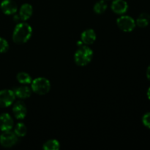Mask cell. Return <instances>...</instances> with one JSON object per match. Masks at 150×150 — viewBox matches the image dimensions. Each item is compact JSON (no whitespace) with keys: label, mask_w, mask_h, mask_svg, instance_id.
I'll use <instances>...</instances> for the list:
<instances>
[{"label":"cell","mask_w":150,"mask_h":150,"mask_svg":"<svg viewBox=\"0 0 150 150\" xmlns=\"http://www.w3.org/2000/svg\"><path fill=\"white\" fill-rule=\"evenodd\" d=\"M32 35V28L26 22H20L15 27L13 32V40L18 45L26 43Z\"/></svg>","instance_id":"1"},{"label":"cell","mask_w":150,"mask_h":150,"mask_svg":"<svg viewBox=\"0 0 150 150\" xmlns=\"http://www.w3.org/2000/svg\"><path fill=\"white\" fill-rule=\"evenodd\" d=\"M93 58V51L88 45H83L79 47L74 55V60L76 64L80 67H83L92 61Z\"/></svg>","instance_id":"2"},{"label":"cell","mask_w":150,"mask_h":150,"mask_svg":"<svg viewBox=\"0 0 150 150\" xmlns=\"http://www.w3.org/2000/svg\"><path fill=\"white\" fill-rule=\"evenodd\" d=\"M32 92L40 95H45L50 92L51 88V83L46 78L38 77L32 80L31 83Z\"/></svg>","instance_id":"3"},{"label":"cell","mask_w":150,"mask_h":150,"mask_svg":"<svg viewBox=\"0 0 150 150\" xmlns=\"http://www.w3.org/2000/svg\"><path fill=\"white\" fill-rule=\"evenodd\" d=\"M119 29L125 32H130L136 28V21L129 16H122L117 20Z\"/></svg>","instance_id":"4"},{"label":"cell","mask_w":150,"mask_h":150,"mask_svg":"<svg viewBox=\"0 0 150 150\" xmlns=\"http://www.w3.org/2000/svg\"><path fill=\"white\" fill-rule=\"evenodd\" d=\"M18 142V136L11 130L3 131L0 135V144L5 148H10L15 146Z\"/></svg>","instance_id":"5"},{"label":"cell","mask_w":150,"mask_h":150,"mask_svg":"<svg viewBox=\"0 0 150 150\" xmlns=\"http://www.w3.org/2000/svg\"><path fill=\"white\" fill-rule=\"evenodd\" d=\"M16 98L13 90L7 89L0 90V108L10 106L14 103Z\"/></svg>","instance_id":"6"},{"label":"cell","mask_w":150,"mask_h":150,"mask_svg":"<svg viewBox=\"0 0 150 150\" xmlns=\"http://www.w3.org/2000/svg\"><path fill=\"white\" fill-rule=\"evenodd\" d=\"M13 113L17 120H22L26 117L27 114V108L23 101H17L13 107Z\"/></svg>","instance_id":"7"},{"label":"cell","mask_w":150,"mask_h":150,"mask_svg":"<svg viewBox=\"0 0 150 150\" xmlns=\"http://www.w3.org/2000/svg\"><path fill=\"white\" fill-rule=\"evenodd\" d=\"M0 8L4 14L10 16L17 13L18 6L13 0H3L0 4Z\"/></svg>","instance_id":"8"},{"label":"cell","mask_w":150,"mask_h":150,"mask_svg":"<svg viewBox=\"0 0 150 150\" xmlns=\"http://www.w3.org/2000/svg\"><path fill=\"white\" fill-rule=\"evenodd\" d=\"M14 126V122L11 116L7 113L0 114V130L1 131L11 130Z\"/></svg>","instance_id":"9"},{"label":"cell","mask_w":150,"mask_h":150,"mask_svg":"<svg viewBox=\"0 0 150 150\" xmlns=\"http://www.w3.org/2000/svg\"><path fill=\"white\" fill-rule=\"evenodd\" d=\"M111 7L114 13L117 15H122L127 11L128 4L125 0H114Z\"/></svg>","instance_id":"10"},{"label":"cell","mask_w":150,"mask_h":150,"mask_svg":"<svg viewBox=\"0 0 150 150\" xmlns=\"http://www.w3.org/2000/svg\"><path fill=\"white\" fill-rule=\"evenodd\" d=\"M97 38L96 33L95 30L92 29H88L83 31L81 35V40L86 45H92L95 42Z\"/></svg>","instance_id":"11"},{"label":"cell","mask_w":150,"mask_h":150,"mask_svg":"<svg viewBox=\"0 0 150 150\" xmlns=\"http://www.w3.org/2000/svg\"><path fill=\"white\" fill-rule=\"evenodd\" d=\"M33 13V7L30 4L28 3H25V4H22L19 10L18 16L20 17L21 21H26L29 20L32 16Z\"/></svg>","instance_id":"12"},{"label":"cell","mask_w":150,"mask_h":150,"mask_svg":"<svg viewBox=\"0 0 150 150\" xmlns=\"http://www.w3.org/2000/svg\"><path fill=\"white\" fill-rule=\"evenodd\" d=\"M13 92H14L16 97H17L18 98L24 100L30 98L32 93V88L29 87L28 86L23 85V86L16 87L13 90Z\"/></svg>","instance_id":"13"},{"label":"cell","mask_w":150,"mask_h":150,"mask_svg":"<svg viewBox=\"0 0 150 150\" xmlns=\"http://www.w3.org/2000/svg\"><path fill=\"white\" fill-rule=\"evenodd\" d=\"M150 15L147 13H142L139 15L136 21V24L140 28H145L149 25Z\"/></svg>","instance_id":"14"},{"label":"cell","mask_w":150,"mask_h":150,"mask_svg":"<svg viewBox=\"0 0 150 150\" xmlns=\"http://www.w3.org/2000/svg\"><path fill=\"white\" fill-rule=\"evenodd\" d=\"M16 79L18 81L23 85H27L32 83V79L29 73L26 72H20L16 76Z\"/></svg>","instance_id":"15"},{"label":"cell","mask_w":150,"mask_h":150,"mask_svg":"<svg viewBox=\"0 0 150 150\" xmlns=\"http://www.w3.org/2000/svg\"><path fill=\"white\" fill-rule=\"evenodd\" d=\"M107 7H108V4H107L106 1L105 0H100L95 3L93 7V10L96 14L100 15L105 12Z\"/></svg>","instance_id":"16"},{"label":"cell","mask_w":150,"mask_h":150,"mask_svg":"<svg viewBox=\"0 0 150 150\" xmlns=\"http://www.w3.org/2000/svg\"><path fill=\"white\" fill-rule=\"evenodd\" d=\"M42 148L45 150H59L60 149V144L56 139H50L43 144Z\"/></svg>","instance_id":"17"},{"label":"cell","mask_w":150,"mask_h":150,"mask_svg":"<svg viewBox=\"0 0 150 150\" xmlns=\"http://www.w3.org/2000/svg\"><path fill=\"white\" fill-rule=\"evenodd\" d=\"M14 133L18 137H23L27 133L26 126L23 122L17 123L14 127Z\"/></svg>","instance_id":"18"},{"label":"cell","mask_w":150,"mask_h":150,"mask_svg":"<svg viewBox=\"0 0 150 150\" xmlns=\"http://www.w3.org/2000/svg\"><path fill=\"white\" fill-rule=\"evenodd\" d=\"M9 49V43L4 38L0 37V54L6 53Z\"/></svg>","instance_id":"19"},{"label":"cell","mask_w":150,"mask_h":150,"mask_svg":"<svg viewBox=\"0 0 150 150\" xmlns=\"http://www.w3.org/2000/svg\"><path fill=\"white\" fill-rule=\"evenodd\" d=\"M142 122L144 125L147 128L150 129V112L146 113L142 117Z\"/></svg>","instance_id":"20"},{"label":"cell","mask_w":150,"mask_h":150,"mask_svg":"<svg viewBox=\"0 0 150 150\" xmlns=\"http://www.w3.org/2000/svg\"><path fill=\"white\" fill-rule=\"evenodd\" d=\"M146 78H147L148 80L150 81V64H149V65L147 67V69H146Z\"/></svg>","instance_id":"21"},{"label":"cell","mask_w":150,"mask_h":150,"mask_svg":"<svg viewBox=\"0 0 150 150\" xmlns=\"http://www.w3.org/2000/svg\"><path fill=\"white\" fill-rule=\"evenodd\" d=\"M146 95H147V98H148V99H149V100H150V87L149 88V89H148L147 92H146Z\"/></svg>","instance_id":"22"}]
</instances>
